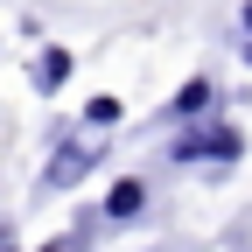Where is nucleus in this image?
Instances as JSON below:
<instances>
[{"label":"nucleus","mask_w":252,"mask_h":252,"mask_svg":"<svg viewBox=\"0 0 252 252\" xmlns=\"http://www.w3.org/2000/svg\"><path fill=\"white\" fill-rule=\"evenodd\" d=\"M238 154H245V133H238L231 119H189L182 133L168 140V161H175V168H189V161H210V168H231Z\"/></svg>","instance_id":"obj_1"},{"label":"nucleus","mask_w":252,"mask_h":252,"mask_svg":"<svg viewBox=\"0 0 252 252\" xmlns=\"http://www.w3.org/2000/svg\"><path fill=\"white\" fill-rule=\"evenodd\" d=\"M98 161H105V147H91V140H56V154H49V168H42V196H63V189H77L84 175H98Z\"/></svg>","instance_id":"obj_2"},{"label":"nucleus","mask_w":252,"mask_h":252,"mask_svg":"<svg viewBox=\"0 0 252 252\" xmlns=\"http://www.w3.org/2000/svg\"><path fill=\"white\" fill-rule=\"evenodd\" d=\"M217 105H224V98H217V84H210V77H189L175 98H168V119H182V126H189V119H210Z\"/></svg>","instance_id":"obj_3"},{"label":"nucleus","mask_w":252,"mask_h":252,"mask_svg":"<svg viewBox=\"0 0 252 252\" xmlns=\"http://www.w3.org/2000/svg\"><path fill=\"white\" fill-rule=\"evenodd\" d=\"M140 210H147V182H140V175H119L98 217H105V224H133V217H140Z\"/></svg>","instance_id":"obj_4"},{"label":"nucleus","mask_w":252,"mask_h":252,"mask_svg":"<svg viewBox=\"0 0 252 252\" xmlns=\"http://www.w3.org/2000/svg\"><path fill=\"white\" fill-rule=\"evenodd\" d=\"M63 77H70V49L56 42V49H42V56H35V91L49 98V91H63Z\"/></svg>","instance_id":"obj_5"},{"label":"nucleus","mask_w":252,"mask_h":252,"mask_svg":"<svg viewBox=\"0 0 252 252\" xmlns=\"http://www.w3.org/2000/svg\"><path fill=\"white\" fill-rule=\"evenodd\" d=\"M84 119H91V126H119V98H91Z\"/></svg>","instance_id":"obj_6"},{"label":"nucleus","mask_w":252,"mask_h":252,"mask_svg":"<svg viewBox=\"0 0 252 252\" xmlns=\"http://www.w3.org/2000/svg\"><path fill=\"white\" fill-rule=\"evenodd\" d=\"M238 28H245V42H252V0H245V7H238Z\"/></svg>","instance_id":"obj_7"},{"label":"nucleus","mask_w":252,"mask_h":252,"mask_svg":"<svg viewBox=\"0 0 252 252\" xmlns=\"http://www.w3.org/2000/svg\"><path fill=\"white\" fill-rule=\"evenodd\" d=\"M42 252H77V238H49V245H42Z\"/></svg>","instance_id":"obj_8"},{"label":"nucleus","mask_w":252,"mask_h":252,"mask_svg":"<svg viewBox=\"0 0 252 252\" xmlns=\"http://www.w3.org/2000/svg\"><path fill=\"white\" fill-rule=\"evenodd\" d=\"M238 56H245V63H252V42H238Z\"/></svg>","instance_id":"obj_9"},{"label":"nucleus","mask_w":252,"mask_h":252,"mask_svg":"<svg viewBox=\"0 0 252 252\" xmlns=\"http://www.w3.org/2000/svg\"><path fill=\"white\" fill-rule=\"evenodd\" d=\"M0 252H7V231H0Z\"/></svg>","instance_id":"obj_10"}]
</instances>
